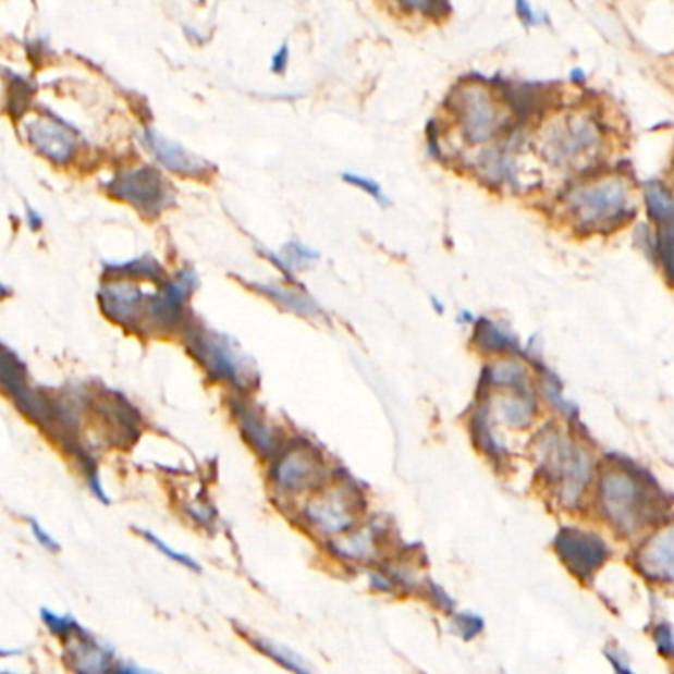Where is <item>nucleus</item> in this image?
Returning a JSON list of instances; mask_svg holds the SVG:
<instances>
[{"label":"nucleus","instance_id":"nucleus-27","mask_svg":"<svg viewBox=\"0 0 674 674\" xmlns=\"http://www.w3.org/2000/svg\"><path fill=\"white\" fill-rule=\"evenodd\" d=\"M657 653L666 661H674V625L671 621H657L651 629Z\"/></svg>","mask_w":674,"mask_h":674},{"label":"nucleus","instance_id":"nucleus-14","mask_svg":"<svg viewBox=\"0 0 674 674\" xmlns=\"http://www.w3.org/2000/svg\"><path fill=\"white\" fill-rule=\"evenodd\" d=\"M28 135L34 147L54 161H68L79 143L74 128L65 127L54 118L34 119L28 125Z\"/></svg>","mask_w":674,"mask_h":674},{"label":"nucleus","instance_id":"nucleus-6","mask_svg":"<svg viewBox=\"0 0 674 674\" xmlns=\"http://www.w3.org/2000/svg\"><path fill=\"white\" fill-rule=\"evenodd\" d=\"M365 508V499L353 485H336L329 491L315 494L309 503L303 506L301 516L310 528L319 530L321 535L339 538L356 530Z\"/></svg>","mask_w":674,"mask_h":674},{"label":"nucleus","instance_id":"nucleus-9","mask_svg":"<svg viewBox=\"0 0 674 674\" xmlns=\"http://www.w3.org/2000/svg\"><path fill=\"white\" fill-rule=\"evenodd\" d=\"M633 564L642 578L657 586L674 588V523H663L642 536L635 548Z\"/></svg>","mask_w":674,"mask_h":674},{"label":"nucleus","instance_id":"nucleus-8","mask_svg":"<svg viewBox=\"0 0 674 674\" xmlns=\"http://www.w3.org/2000/svg\"><path fill=\"white\" fill-rule=\"evenodd\" d=\"M324 479V465L319 453L310 445H295L279 455L273 469L271 482L285 494H299L313 491Z\"/></svg>","mask_w":674,"mask_h":674},{"label":"nucleus","instance_id":"nucleus-32","mask_svg":"<svg viewBox=\"0 0 674 674\" xmlns=\"http://www.w3.org/2000/svg\"><path fill=\"white\" fill-rule=\"evenodd\" d=\"M605 659H608V663L611 664L613 674H637L633 671L632 664L625 661V657L617 653V651H613V649H608V651H605Z\"/></svg>","mask_w":674,"mask_h":674},{"label":"nucleus","instance_id":"nucleus-11","mask_svg":"<svg viewBox=\"0 0 674 674\" xmlns=\"http://www.w3.org/2000/svg\"><path fill=\"white\" fill-rule=\"evenodd\" d=\"M645 204L657 224V254L674 278V194L661 184L645 188Z\"/></svg>","mask_w":674,"mask_h":674},{"label":"nucleus","instance_id":"nucleus-24","mask_svg":"<svg viewBox=\"0 0 674 674\" xmlns=\"http://www.w3.org/2000/svg\"><path fill=\"white\" fill-rule=\"evenodd\" d=\"M451 632L455 633L461 641H475L485 633V620L473 611H455L451 615Z\"/></svg>","mask_w":674,"mask_h":674},{"label":"nucleus","instance_id":"nucleus-15","mask_svg":"<svg viewBox=\"0 0 674 674\" xmlns=\"http://www.w3.org/2000/svg\"><path fill=\"white\" fill-rule=\"evenodd\" d=\"M485 407L494 421L511 429L530 428L538 414L535 397L528 396L526 392H514V390L501 392L499 396L492 397L489 406Z\"/></svg>","mask_w":674,"mask_h":674},{"label":"nucleus","instance_id":"nucleus-12","mask_svg":"<svg viewBox=\"0 0 674 674\" xmlns=\"http://www.w3.org/2000/svg\"><path fill=\"white\" fill-rule=\"evenodd\" d=\"M109 191L139 206V208H159L167 200V191L161 176L152 169H137L125 174H119L113 183L109 184Z\"/></svg>","mask_w":674,"mask_h":674},{"label":"nucleus","instance_id":"nucleus-3","mask_svg":"<svg viewBox=\"0 0 674 674\" xmlns=\"http://www.w3.org/2000/svg\"><path fill=\"white\" fill-rule=\"evenodd\" d=\"M566 215L589 232H608L633 215L632 191L621 176H600L581 183L564 196Z\"/></svg>","mask_w":674,"mask_h":674},{"label":"nucleus","instance_id":"nucleus-29","mask_svg":"<svg viewBox=\"0 0 674 674\" xmlns=\"http://www.w3.org/2000/svg\"><path fill=\"white\" fill-rule=\"evenodd\" d=\"M421 591L426 593V598H428L429 603H431L436 610L443 611V613H448V615H453V613L457 611L455 610V600L451 598L445 589L441 588L439 584H436V581L426 579L424 586H421Z\"/></svg>","mask_w":674,"mask_h":674},{"label":"nucleus","instance_id":"nucleus-28","mask_svg":"<svg viewBox=\"0 0 674 674\" xmlns=\"http://www.w3.org/2000/svg\"><path fill=\"white\" fill-rule=\"evenodd\" d=\"M79 465H82V471L86 475L87 487L91 494L96 497L97 501H101L103 504H109V497L106 489H103V482L99 479V471H97L96 461L91 459L86 453L79 455Z\"/></svg>","mask_w":674,"mask_h":674},{"label":"nucleus","instance_id":"nucleus-13","mask_svg":"<svg viewBox=\"0 0 674 674\" xmlns=\"http://www.w3.org/2000/svg\"><path fill=\"white\" fill-rule=\"evenodd\" d=\"M188 346L215 378H225L232 382L240 380V363L236 354L224 343L222 336L206 331L194 332Z\"/></svg>","mask_w":674,"mask_h":674},{"label":"nucleus","instance_id":"nucleus-31","mask_svg":"<svg viewBox=\"0 0 674 674\" xmlns=\"http://www.w3.org/2000/svg\"><path fill=\"white\" fill-rule=\"evenodd\" d=\"M344 181L346 183L356 184V186H360V188H365L366 193L372 194L378 203H388L384 198V194H382V188L375 183V181H368V179H363V176H358V174H343Z\"/></svg>","mask_w":674,"mask_h":674},{"label":"nucleus","instance_id":"nucleus-17","mask_svg":"<svg viewBox=\"0 0 674 674\" xmlns=\"http://www.w3.org/2000/svg\"><path fill=\"white\" fill-rule=\"evenodd\" d=\"M99 299L111 319L131 322L139 319L145 295L131 283H109L99 293Z\"/></svg>","mask_w":674,"mask_h":674},{"label":"nucleus","instance_id":"nucleus-25","mask_svg":"<svg viewBox=\"0 0 674 674\" xmlns=\"http://www.w3.org/2000/svg\"><path fill=\"white\" fill-rule=\"evenodd\" d=\"M139 535L149 542L150 547L155 548V550H159L162 556L169 557L174 564H181V566L186 567V569H193V572H200V564H198L191 554H184V552L174 550L171 544H167L162 538L152 535L150 530H140L139 528Z\"/></svg>","mask_w":674,"mask_h":674},{"label":"nucleus","instance_id":"nucleus-23","mask_svg":"<svg viewBox=\"0 0 674 674\" xmlns=\"http://www.w3.org/2000/svg\"><path fill=\"white\" fill-rule=\"evenodd\" d=\"M40 620H42L46 629L52 633L58 639L62 641H70L74 635L84 632V627L77 623V621L68 615V613H56V611L42 608L40 610Z\"/></svg>","mask_w":674,"mask_h":674},{"label":"nucleus","instance_id":"nucleus-18","mask_svg":"<svg viewBox=\"0 0 674 674\" xmlns=\"http://www.w3.org/2000/svg\"><path fill=\"white\" fill-rule=\"evenodd\" d=\"M240 426H242V433L244 438L249 441V445L261 453V455H268L273 457L278 455L279 441L278 431L269 426L266 419L261 416H257L256 412L252 409H242L240 412Z\"/></svg>","mask_w":674,"mask_h":674},{"label":"nucleus","instance_id":"nucleus-34","mask_svg":"<svg viewBox=\"0 0 674 674\" xmlns=\"http://www.w3.org/2000/svg\"><path fill=\"white\" fill-rule=\"evenodd\" d=\"M285 60H287V48H285V46H283V48H281V50H279V54L275 56V58H273V70H275V72H279V70H281V68H283V62H285Z\"/></svg>","mask_w":674,"mask_h":674},{"label":"nucleus","instance_id":"nucleus-7","mask_svg":"<svg viewBox=\"0 0 674 674\" xmlns=\"http://www.w3.org/2000/svg\"><path fill=\"white\" fill-rule=\"evenodd\" d=\"M465 139L471 145L489 143L504 125V109L487 87L467 84L451 97Z\"/></svg>","mask_w":674,"mask_h":674},{"label":"nucleus","instance_id":"nucleus-26","mask_svg":"<svg viewBox=\"0 0 674 674\" xmlns=\"http://www.w3.org/2000/svg\"><path fill=\"white\" fill-rule=\"evenodd\" d=\"M261 291H266L269 297L278 299L279 303H283L285 307L303 313V315H315L319 307L313 303V301L303 297L299 293L291 290H281V287H259Z\"/></svg>","mask_w":674,"mask_h":674},{"label":"nucleus","instance_id":"nucleus-2","mask_svg":"<svg viewBox=\"0 0 674 674\" xmlns=\"http://www.w3.org/2000/svg\"><path fill=\"white\" fill-rule=\"evenodd\" d=\"M532 451L538 471L557 503L567 511L581 508L598 479L591 450L564 429L548 428L535 439Z\"/></svg>","mask_w":674,"mask_h":674},{"label":"nucleus","instance_id":"nucleus-5","mask_svg":"<svg viewBox=\"0 0 674 674\" xmlns=\"http://www.w3.org/2000/svg\"><path fill=\"white\" fill-rule=\"evenodd\" d=\"M552 548L557 562L579 584H591L613 556L610 540L586 526H562L554 536Z\"/></svg>","mask_w":674,"mask_h":674},{"label":"nucleus","instance_id":"nucleus-4","mask_svg":"<svg viewBox=\"0 0 674 674\" xmlns=\"http://www.w3.org/2000/svg\"><path fill=\"white\" fill-rule=\"evenodd\" d=\"M601 147H603L601 125L598 119L586 111H572L564 118L556 119L544 128L540 139L544 159L557 167L588 161L589 157L598 155Z\"/></svg>","mask_w":674,"mask_h":674},{"label":"nucleus","instance_id":"nucleus-20","mask_svg":"<svg viewBox=\"0 0 674 674\" xmlns=\"http://www.w3.org/2000/svg\"><path fill=\"white\" fill-rule=\"evenodd\" d=\"M487 382L494 388L526 392V385L530 382V372L525 363L514 358H501L492 363L487 370Z\"/></svg>","mask_w":674,"mask_h":674},{"label":"nucleus","instance_id":"nucleus-10","mask_svg":"<svg viewBox=\"0 0 674 674\" xmlns=\"http://www.w3.org/2000/svg\"><path fill=\"white\" fill-rule=\"evenodd\" d=\"M113 661V649L86 629L64 642V663L74 674H111Z\"/></svg>","mask_w":674,"mask_h":674},{"label":"nucleus","instance_id":"nucleus-21","mask_svg":"<svg viewBox=\"0 0 674 674\" xmlns=\"http://www.w3.org/2000/svg\"><path fill=\"white\" fill-rule=\"evenodd\" d=\"M247 639L252 642V647H256L259 653L266 654L273 663H278L281 669L290 671L291 674H313L309 664L305 663L303 657L299 653H295L290 647L279 645V642L271 641V639L257 637V635H249Z\"/></svg>","mask_w":674,"mask_h":674},{"label":"nucleus","instance_id":"nucleus-30","mask_svg":"<svg viewBox=\"0 0 674 674\" xmlns=\"http://www.w3.org/2000/svg\"><path fill=\"white\" fill-rule=\"evenodd\" d=\"M26 520H28V525H30V530H33L34 538L38 540V544L40 547L46 548V550H50V552H60V544H58V540H56L54 536L50 535L46 528H44L36 518H30V516H26Z\"/></svg>","mask_w":674,"mask_h":674},{"label":"nucleus","instance_id":"nucleus-22","mask_svg":"<svg viewBox=\"0 0 674 674\" xmlns=\"http://www.w3.org/2000/svg\"><path fill=\"white\" fill-rule=\"evenodd\" d=\"M475 341L487 353H513L516 341L508 332L491 321H481L475 331Z\"/></svg>","mask_w":674,"mask_h":674},{"label":"nucleus","instance_id":"nucleus-19","mask_svg":"<svg viewBox=\"0 0 674 674\" xmlns=\"http://www.w3.org/2000/svg\"><path fill=\"white\" fill-rule=\"evenodd\" d=\"M147 143H149L150 149L155 150V155L172 171L198 172L203 169V162L194 159L193 155L186 152L179 143L164 139L155 131H147Z\"/></svg>","mask_w":674,"mask_h":674},{"label":"nucleus","instance_id":"nucleus-16","mask_svg":"<svg viewBox=\"0 0 674 674\" xmlns=\"http://www.w3.org/2000/svg\"><path fill=\"white\" fill-rule=\"evenodd\" d=\"M331 554L344 562L365 564L376 556L380 548V528L378 526H360L348 535L332 538L329 542Z\"/></svg>","mask_w":674,"mask_h":674},{"label":"nucleus","instance_id":"nucleus-33","mask_svg":"<svg viewBox=\"0 0 674 674\" xmlns=\"http://www.w3.org/2000/svg\"><path fill=\"white\" fill-rule=\"evenodd\" d=\"M111 674H159L155 673V671H150V669H143L139 664L125 663V661H121V663H115L113 666V671Z\"/></svg>","mask_w":674,"mask_h":674},{"label":"nucleus","instance_id":"nucleus-1","mask_svg":"<svg viewBox=\"0 0 674 674\" xmlns=\"http://www.w3.org/2000/svg\"><path fill=\"white\" fill-rule=\"evenodd\" d=\"M596 514L621 538H642L663 525L669 501L659 485L627 463H611L598 473L591 492Z\"/></svg>","mask_w":674,"mask_h":674}]
</instances>
